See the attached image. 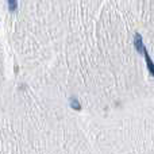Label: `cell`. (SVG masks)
<instances>
[{
    "label": "cell",
    "mask_w": 154,
    "mask_h": 154,
    "mask_svg": "<svg viewBox=\"0 0 154 154\" xmlns=\"http://www.w3.org/2000/svg\"><path fill=\"white\" fill-rule=\"evenodd\" d=\"M134 48H135L137 51L141 53V54L143 53V50H145L143 42H142V37H141L139 32H135V34H134Z\"/></svg>",
    "instance_id": "1"
},
{
    "label": "cell",
    "mask_w": 154,
    "mask_h": 154,
    "mask_svg": "<svg viewBox=\"0 0 154 154\" xmlns=\"http://www.w3.org/2000/svg\"><path fill=\"white\" fill-rule=\"evenodd\" d=\"M145 56V60H146V64H147V68H149V72H150V75H154V66H153V62H152V60H150V57H149V54H147V50L145 49L143 50V53H142Z\"/></svg>",
    "instance_id": "2"
},
{
    "label": "cell",
    "mask_w": 154,
    "mask_h": 154,
    "mask_svg": "<svg viewBox=\"0 0 154 154\" xmlns=\"http://www.w3.org/2000/svg\"><path fill=\"white\" fill-rule=\"evenodd\" d=\"M7 4H8V11L11 14L16 12V10H18V0H7Z\"/></svg>",
    "instance_id": "3"
}]
</instances>
